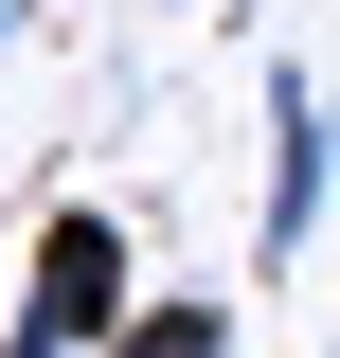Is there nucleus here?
Segmentation results:
<instances>
[{"instance_id": "f257e3e1", "label": "nucleus", "mask_w": 340, "mask_h": 358, "mask_svg": "<svg viewBox=\"0 0 340 358\" xmlns=\"http://www.w3.org/2000/svg\"><path fill=\"white\" fill-rule=\"evenodd\" d=\"M126 322H143V251H126V215H108V197H54L36 268H18V341H36V358H108Z\"/></svg>"}, {"instance_id": "f03ea898", "label": "nucleus", "mask_w": 340, "mask_h": 358, "mask_svg": "<svg viewBox=\"0 0 340 358\" xmlns=\"http://www.w3.org/2000/svg\"><path fill=\"white\" fill-rule=\"evenodd\" d=\"M323 179H340V108H323V72H269V215H251V251H269V268H304Z\"/></svg>"}, {"instance_id": "7ed1b4c3", "label": "nucleus", "mask_w": 340, "mask_h": 358, "mask_svg": "<svg viewBox=\"0 0 340 358\" xmlns=\"http://www.w3.org/2000/svg\"><path fill=\"white\" fill-rule=\"evenodd\" d=\"M108 358H233V305H215V287H162V305H143Z\"/></svg>"}, {"instance_id": "20e7f679", "label": "nucleus", "mask_w": 340, "mask_h": 358, "mask_svg": "<svg viewBox=\"0 0 340 358\" xmlns=\"http://www.w3.org/2000/svg\"><path fill=\"white\" fill-rule=\"evenodd\" d=\"M18 36H36V0H0V54H18Z\"/></svg>"}, {"instance_id": "39448f33", "label": "nucleus", "mask_w": 340, "mask_h": 358, "mask_svg": "<svg viewBox=\"0 0 340 358\" xmlns=\"http://www.w3.org/2000/svg\"><path fill=\"white\" fill-rule=\"evenodd\" d=\"M162 18H215V0H162Z\"/></svg>"}, {"instance_id": "423d86ee", "label": "nucleus", "mask_w": 340, "mask_h": 358, "mask_svg": "<svg viewBox=\"0 0 340 358\" xmlns=\"http://www.w3.org/2000/svg\"><path fill=\"white\" fill-rule=\"evenodd\" d=\"M0 358H36V341H0Z\"/></svg>"}]
</instances>
